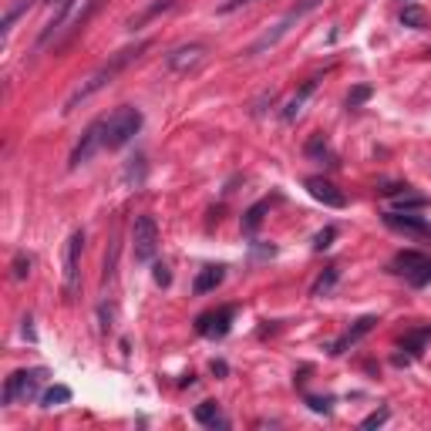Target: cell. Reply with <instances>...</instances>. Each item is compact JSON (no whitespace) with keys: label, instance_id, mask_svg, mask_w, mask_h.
I'll return each mask as SVG.
<instances>
[{"label":"cell","instance_id":"6da1fadb","mask_svg":"<svg viewBox=\"0 0 431 431\" xmlns=\"http://www.w3.org/2000/svg\"><path fill=\"white\" fill-rule=\"evenodd\" d=\"M48 3H51V14H48V20H44V27L38 34V44H34L38 54L48 51V48H54V51L64 48L88 24V17L98 10L101 0H48Z\"/></svg>","mask_w":431,"mask_h":431},{"label":"cell","instance_id":"7a4b0ae2","mask_svg":"<svg viewBox=\"0 0 431 431\" xmlns=\"http://www.w3.org/2000/svg\"><path fill=\"white\" fill-rule=\"evenodd\" d=\"M145 51H149V41H138V44H129V48H122V51L108 54V61H105V64H101V68H98L94 75L85 78V81L78 85L75 92H71V98L64 101V108H61V112L71 115L78 105H85V101H88V98H94V94L101 92V88H108L115 78L122 75V71L129 68L131 61H138V57L145 54Z\"/></svg>","mask_w":431,"mask_h":431},{"label":"cell","instance_id":"3957f363","mask_svg":"<svg viewBox=\"0 0 431 431\" xmlns=\"http://www.w3.org/2000/svg\"><path fill=\"white\" fill-rule=\"evenodd\" d=\"M138 131H142V112L138 108H131V105L115 108L112 115H105V149H125Z\"/></svg>","mask_w":431,"mask_h":431},{"label":"cell","instance_id":"277c9868","mask_svg":"<svg viewBox=\"0 0 431 431\" xmlns=\"http://www.w3.org/2000/svg\"><path fill=\"white\" fill-rule=\"evenodd\" d=\"M48 377L44 367H31V371H14L3 384V408H14L20 401H34L41 391V381Z\"/></svg>","mask_w":431,"mask_h":431},{"label":"cell","instance_id":"5b68a950","mask_svg":"<svg viewBox=\"0 0 431 431\" xmlns=\"http://www.w3.org/2000/svg\"><path fill=\"white\" fill-rule=\"evenodd\" d=\"M317 3H320V0H300L297 7H290V10H286V14H283V17L277 20V27H273V31H266V34H260V38H256V41H253V44H249V51H246V54H263L266 48H273V44H280V38H283V34H286V31H290V27H293V24H297V20L303 17V14H310V10H314Z\"/></svg>","mask_w":431,"mask_h":431},{"label":"cell","instance_id":"8992f818","mask_svg":"<svg viewBox=\"0 0 431 431\" xmlns=\"http://www.w3.org/2000/svg\"><path fill=\"white\" fill-rule=\"evenodd\" d=\"M81 249H85V229H75L64 243V270H61V280H64V297L71 300L81 286Z\"/></svg>","mask_w":431,"mask_h":431},{"label":"cell","instance_id":"52a82bcc","mask_svg":"<svg viewBox=\"0 0 431 431\" xmlns=\"http://www.w3.org/2000/svg\"><path fill=\"white\" fill-rule=\"evenodd\" d=\"M131 249H135V260L138 263H152L159 253V226L152 216H138L131 226Z\"/></svg>","mask_w":431,"mask_h":431},{"label":"cell","instance_id":"ba28073f","mask_svg":"<svg viewBox=\"0 0 431 431\" xmlns=\"http://www.w3.org/2000/svg\"><path fill=\"white\" fill-rule=\"evenodd\" d=\"M98 149H105V118H98V122H92V125L85 129L81 142L75 145L71 159H68V169H78V166L92 162V155H94Z\"/></svg>","mask_w":431,"mask_h":431},{"label":"cell","instance_id":"9c48e42d","mask_svg":"<svg viewBox=\"0 0 431 431\" xmlns=\"http://www.w3.org/2000/svg\"><path fill=\"white\" fill-rule=\"evenodd\" d=\"M381 219H384V226L388 229H394V233H404V236H421V240H428L431 236V223L425 219V216H414V212H381Z\"/></svg>","mask_w":431,"mask_h":431},{"label":"cell","instance_id":"30bf717a","mask_svg":"<svg viewBox=\"0 0 431 431\" xmlns=\"http://www.w3.org/2000/svg\"><path fill=\"white\" fill-rule=\"evenodd\" d=\"M203 61H206V44H182V48H175V51L166 54V68L175 71V75H189Z\"/></svg>","mask_w":431,"mask_h":431},{"label":"cell","instance_id":"8fae6325","mask_svg":"<svg viewBox=\"0 0 431 431\" xmlns=\"http://www.w3.org/2000/svg\"><path fill=\"white\" fill-rule=\"evenodd\" d=\"M236 317V307H219V310H212V314H203V317L196 320V330L203 334V337H226L229 334V323Z\"/></svg>","mask_w":431,"mask_h":431},{"label":"cell","instance_id":"7c38bea8","mask_svg":"<svg viewBox=\"0 0 431 431\" xmlns=\"http://www.w3.org/2000/svg\"><path fill=\"white\" fill-rule=\"evenodd\" d=\"M303 186H307V192H310L317 203H323V206H330V209H344V206H347V196H344V192H340L330 179H323V175H310Z\"/></svg>","mask_w":431,"mask_h":431},{"label":"cell","instance_id":"4fadbf2b","mask_svg":"<svg viewBox=\"0 0 431 431\" xmlns=\"http://www.w3.org/2000/svg\"><path fill=\"white\" fill-rule=\"evenodd\" d=\"M374 323H377V317H360L354 327H347V330H344V334H340V337L334 340V344H330L327 351H330L334 357L347 354V351H351V347H354V344L364 337V334H371V327H374Z\"/></svg>","mask_w":431,"mask_h":431},{"label":"cell","instance_id":"5bb4252c","mask_svg":"<svg viewBox=\"0 0 431 431\" xmlns=\"http://www.w3.org/2000/svg\"><path fill=\"white\" fill-rule=\"evenodd\" d=\"M425 260H428L425 253H418V249H404V253H397V256H394L388 270H391V273H397V277H404V280H411L414 273L425 266Z\"/></svg>","mask_w":431,"mask_h":431},{"label":"cell","instance_id":"9a60e30c","mask_svg":"<svg viewBox=\"0 0 431 431\" xmlns=\"http://www.w3.org/2000/svg\"><path fill=\"white\" fill-rule=\"evenodd\" d=\"M317 81H320V78H310V81H303V85H300V92H297L293 98H290V101H286V105H283V122H286V125L300 118L303 105H307V98H310V94L317 92Z\"/></svg>","mask_w":431,"mask_h":431},{"label":"cell","instance_id":"2e32d148","mask_svg":"<svg viewBox=\"0 0 431 431\" xmlns=\"http://www.w3.org/2000/svg\"><path fill=\"white\" fill-rule=\"evenodd\" d=\"M223 280H226V266H203L199 277H196V283H192V290L203 297V293H212Z\"/></svg>","mask_w":431,"mask_h":431},{"label":"cell","instance_id":"e0dca14e","mask_svg":"<svg viewBox=\"0 0 431 431\" xmlns=\"http://www.w3.org/2000/svg\"><path fill=\"white\" fill-rule=\"evenodd\" d=\"M192 418H196L203 428H226V418H223V411H219L216 401H203V404H196Z\"/></svg>","mask_w":431,"mask_h":431},{"label":"cell","instance_id":"ac0fdd59","mask_svg":"<svg viewBox=\"0 0 431 431\" xmlns=\"http://www.w3.org/2000/svg\"><path fill=\"white\" fill-rule=\"evenodd\" d=\"M34 3H38V0H14V3L7 7V14H3V41L10 38V31H14V24H17V20L24 17V14H27L31 7H34Z\"/></svg>","mask_w":431,"mask_h":431},{"label":"cell","instance_id":"d6986e66","mask_svg":"<svg viewBox=\"0 0 431 431\" xmlns=\"http://www.w3.org/2000/svg\"><path fill=\"white\" fill-rule=\"evenodd\" d=\"M71 401V388H64V384H54V388H48V391L41 394V408H61V404H68Z\"/></svg>","mask_w":431,"mask_h":431},{"label":"cell","instance_id":"ffe728a7","mask_svg":"<svg viewBox=\"0 0 431 431\" xmlns=\"http://www.w3.org/2000/svg\"><path fill=\"white\" fill-rule=\"evenodd\" d=\"M401 24L411 27V31H421V27H428V14H425L418 3H404V7H401Z\"/></svg>","mask_w":431,"mask_h":431},{"label":"cell","instance_id":"44dd1931","mask_svg":"<svg viewBox=\"0 0 431 431\" xmlns=\"http://www.w3.org/2000/svg\"><path fill=\"white\" fill-rule=\"evenodd\" d=\"M307 155H310V159H320V162H327V166H337V162H334V152H330V145H327L323 135H314V138L307 142Z\"/></svg>","mask_w":431,"mask_h":431},{"label":"cell","instance_id":"7402d4cb","mask_svg":"<svg viewBox=\"0 0 431 431\" xmlns=\"http://www.w3.org/2000/svg\"><path fill=\"white\" fill-rule=\"evenodd\" d=\"M394 199V206L397 209H425L428 206V199L425 196H418V192H411V186H404L397 196H391Z\"/></svg>","mask_w":431,"mask_h":431},{"label":"cell","instance_id":"603a6c76","mask_svg":"<svg viewBox=\"0 0 431 431\" xmlns=\"http://www.w3.org/2000/svg\"><path fill=\"white\" fill-rule=\"evenodd\" d=\"M263 212H266V203H256V206H253V209H249V212L243 216V233H246V236H253V233L260 229Z\"/></svg>","mask_w":431,"mask_h":431},{"label":"cell","instance_id":"cb8c5ba5","mask_svg":"<svg viewBox=\"0 0 431 431\" xmlns=\"http://www.w3.org/2000/svg\"><path fill=\"white\" fill-rule=\"evenodd\" d=\"M31 266H34L31 253H24V249H20L17 256H14V263H10V270H14V280H27V277H31Z\"/></svg>","mask_w":431,"mask_h":431},{"label":"cell","instance_id":"d4e9b609","mask_svg":"<svg viewBox=\"0 0 431 431\" xmlns=\"http://www.w3.org/2000/svg\"><path fill=\"white\" fill-rule=\"evenodd\" d=\"M125 179H129V182H135V189L145 182V155H135V159H131V166L125 169Z\"/></svg>","mask_w":431,"mask_h":431},{"label":"cell","instance_id":"484cf974","mask_svg":"<svg viewBox=\"0 0 431 431\" xmlns=\"http://www.w3.org/2000/svg\"><path fill=\"white\" fill-rule=\"evenodd\" d=\"M334 283H337V266H330V270H327V273L314 283V290H310V293H314V297H323V293H330V286H334Z\"/></svg>","mask_w":431,"mask_h":431},{"label":"cell","instance_id":"4316f807","mask_svg":"<svg viewBox=\"0 0 431 431\" xmlns=\"http://www.w3.org/2000/svg\"><path fill=\"white\" fill-rule=\"evenodd\" d=\"M371 94H374V88H371V85H357V88H351V94H347V105H351V108H360Z\"/></svg>","mask_w":431,"mask_h":431},{"label":"cell","instance_id":"83f0119b","mask_svg":"<svg viewBox=\"0 0 431 431\" xmlns=\"http://www.w3.org/2000/svg\"><path fill=\"white\" fill-rule=\"evenodd\" d=\"M334 236H337V229H334V226H327V229H320L317 236H314V249H317V253H323V249H330V243H334Z\"/></svg>","mask_w":431,"mask_h":431},{"label":"cell","instance_id":"f1b7e54d","mask_svg":"<svg viewBox=\"0 0 431 431\" xmlns=\"http://www.w3.org/2000/svg\"><path fill=\"white\" fill-rule=\"evenodd\" d=\"M169 7H172V0H159L155 7H149V10L142 14V17H135V20H131V31H135V27H142L145 20H152V17H155V14H159V10H169Z\"/></svg>","mask_w":431,"mask_h":431},{"label":"cell","instance_id":"f546056e","mask_svg":"<svg viewBox=\"0 0 431 431\" xmlns=\"http://www.w3.org/2000/svg\"><path fill=\"white\" fill-rule=\"evenodd\" d=\"M408 283H411V286H428V283H431V260H425V266H421V270H418Z\"/></svg>","mask_w":431,"mask_h":431},{"label":"cell","instance_id":"4dcf8cb0","mask_svg":"<svg viewBox=\"0 0 431 431\" xmlns=\"http://www.w3.org/2000/svg\"><path fill=\"white\" fill-rule=\"evenodd\" d=\"M388 408H381V411H374V414H367V418H364V421H360V428H377V425H384V421H388Z\"/></svg>","mask_w":431,"mask_h":431},{"label":"cell","instance_id":"1f68e13d","mask_svg":"<svg viewBox=\"0 0 431 431\" xmlns=\"http://www.w3.org/2000/svg\"><path fill=\"white\" fill-rule=\"evenodd\" d=\"M152 277H155V283H159V286H169V283H172V273H169V266H166V263H155V273H152Z\"/></svg>","mask_w":431,"mask_h":431},{"label":"cell","instance_id":"d6a6232c","mask_svg":"<svg viewBox=\"0 0 431 431\" xmlns=\"http://www.w3.org/2000/svg\"><path fill=\"white\" fill-rule=\"evenodd\" d=\"M307 404L314 408L317 414H327L330 411V397H307Z\"/></svg>","mask_w":431,"mask_h":431},{"label":"cell","instance_id":"836d02e7","mask_svg":"<svg viewBox=\"0 0 431 431\" xmlns=\"http://www.w3.org/2000/svg\"><path fill=\"white\" fill-rule=\"evenodd\" d=\"M246 3H253V0H226L223 7H219V14H229V10H236V7H246Z\"/></svg>","mask_w":431,"mask_h":431},{"label":"cell","instance_id":"e575fe53","mask_svg":"<svg viewBox=\"0 0 431 431\" xmlns=\"http://www.w3.org/2000/svg\"><path fill=\"white\" fill-rule=\"evenodd\" d=\"M212 374H219V377H226V374H229V367H226V360H212Z\"/></svg>","mask_w":431,"mask_h":431},{"label":"cell","instance_id":"d590c367","mask_svg":"<svg viewBox=\"0 0 431 431\" xmlns=\"http://www.w3.org/2000/svg\"><path fill=\"white\" fill-rule=\"evenodd\" d=\"M31 323H34V320L24 317V337H27V340H38V337H34V327H31Z\"/></svg>","mask_w":431,"mask_h":431}]
</instances>
